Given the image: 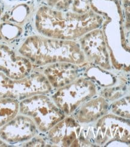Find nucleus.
<instances>
[{
  "instance_id": "obj_1",
  "label": "nucleus",
  "mask_w": 130,
  "mask_h": 147,
  "mask_svg": "<svg viewBox=\"0 0 130 147\" xmlns=\"http://www.w3.org/2000/svg\"><path fill=\"white\" fill-rule=\"evenodd\" d=\"M103 21L102 16L92 10L80 14L43 5L36 12L34 25L37 32L43 36L75 40L92 30L100 28Z\"/></svg>"
},
{
  "instance_id": "obj_2",
  "label": "nucleus",
  "mask_w": 130,
  "mask_h": 147,
  "mask_svg": "<svg viewBox=\"0 0 130 147\" xmlns=\"http://www.w3.org/2000/svg\"><path fill=\"white\" fill-rule=\"evenodd\" d=\"M18 51L33 65L42 66L60 62L78 66L87 61L79 44L76 41L51 38L42 35L28 37Z\"/></svg>"
},
{
  "instance_id": "obj_3",
  "label": "nucleus",
  "mask_w": 130,
  "mask_h": 147,
  "mask_svg": "<svg viewBox=\"0 0 130 147\" xmlns=\"http://www.w3.org/2000/svg\"><path fill=\"white\" fill-rule=\"evenodd\" d=\"M19 113L30 117L42 133L48 132L66 116L53 99L45 94H37L21 100Z\"/></svg>"
},
{
  "instance_id": "obj_4",
  "label": "nucleus",
  "mask_w": 130,
  "mask_h": 147,
  "mask_svg": "<svg viewBox=\"0 0 130 147\" xmlns=\"http://www.w3.org/2000/svg\"><path fill=\"white\" fill-rule=\"evenodd\" d=\"M53 88L42 72H32L22 79L11 78L0 72V99L21 100L37 94H46Z\"/></svg>"
},
{
  "instance_id": "obj_5",
  "label": "nucleus",
  "mask_w": 130,
  "mask_h": 147,
  "mask_svg": "<svg viewBox=\"0 0 130 147\" xmlns=\"http://www.w3.org/2000/svg\"><path fill=\"white\" fill-rule=\"evenodd\" d=\"M96 94V88L94 83L86 78H79L58 89L52 99L65 115H70Z\"/></svg>"
},
{
  "instance_id": "obj_6",
  "label": "nucleus",
  "mask_w": 130,
  "mask_h": 147,
  "mask_svg": "<svg viewBox=\"0 0 130 147\" xmlns=\"http://www.w3.org/2000/svg\"><path fill=\"white\" fill-rule=\"evenodd\" d=\"M51 143L60 146H79L86 139L82 127L73 116L65 117L48 131Z\"/></svg>"
},
{
  "instance_id": "obj_7",
  "label": "nucleus",
  "mask_w": 130,
  "mask_h": 147,
  "mask_svg": "<svg viewBox=\"0 0 130 147\" xmlns=\"http://www.w3.org/2000/svg\"><path fill=\"white\" fill-rule=\"evenodd\" d=\"M38 131V127L32 119L18 113L0 128V138L7 144H23L35 137Z\"/></svg>"
},
{
  "instance_id": "obj_8",
  "label": "nucleus",
  "mask_w": 130,
  "mask_h": 147,
  "mask_svg": "<svg viewBox=\"0 0 130 147\" xmlns=\"http://www.w3.org/2000/svg\"><path fill=\"white\" fill-rule=\"evenodd\" d=\"M79 45L86 60L110 68V59L107 45L102 30L99 28L89 32L79 39Z\"/></svg>"
},
{
  "instance_id": "obj_9",
  "label": "nucleus",
  "mask_w": 130,
  "mask_h": 147,
  "mask_svg": "<svg viewBox=\"0 0 130 147\" xmlns=\"http://www.w3.org/2000/svg\"><path fill=\"white\" fill-rule=\"evenodd\" d=\"M33 65L28 59L0 43V72L11 78L22 79L33 72Z\"/></svg>"
},
{
  "instance_id": "obj_10",
  "label": "nucleus",
  "mask_w": 130,
  "mask_h": 147,
  "mask_svg": "<svg viewBox=\"0 0 130 147\" xmlns=\"http://www.w3.org/2000/svg\"><path fill=\"white\" fill-rule=\"evenodd\" d=\"M44 66L42 72L53 88L59 89L71 83L78 78V65L60 62Z\"/></svg>"
},
{
  "instance_id": "obj_11",
  "label": "nucleus",
  "mask_w": 130,
  "mask_h": 147,
  "mask_svg": "<svg viewBox=\"0 0 130 147\" xmlns=\"http://www.w3.org/2000/svg\"><path fill=\"white\" fill-rule=\"evenodd\" d=\"M108 105L102 98L88 100L74 112L73 117L79 124H89L101 118L107 112Z\"/></svg>"
},
{
  "instance_id": "obj_12",
  "label": "nucleus",
  "mask_w": 130,
  "mask_h": 147,
  "mask_svg": "<svg viewBox=\"0 0 130 147\" xmlns=\"http://www.w3.org/2000/svg\"><path fill=\"white\" fill-rule=\"evenodd\" d=\"M20 102L13 98L0 99V128L19 113Z\"/></svg>"
},
{
  "instance_id": "obj_13",
  "label": "nucleus",
  "mask_w": 130,
  "mask_h": 147,
  "mask_svg": "<svg viewBox=\"0 0 130 147\" xmlns=\"http://www.w3.org/2000/svg\"><path fill=\"white\" fill-rule=\"evenodd\" d=\"M0 33L3 39L12 40L18 38L22 33V28L18 25L5 22L0 24Z\"/></svg>"
},
{
  "instance_id": "obj_14",
  "label": "nucleus",
  "mask_w": 130,
  "mask_h": 147,
  "mask_svg": "<svg viewBox=\"0 0 130 147\" xmlns=\"http://www.w3.org/2000/svg\"><path fill=\"white\" fill-rule=\"evenodd\" d=\"M71 10L77 13H88L91 10V0H73Z\"/></svg>"
},
{
  "instance_id": "obj_15",
  "label": "nucleus",
  "mask_w": 130,
  "mask_h": 147,
  "mask_svg": "<svg viewBox=\"0 0 130 147\" xmlns=\"http://www.w3.org/2000/svg\"><path fill=\"white\" fill-rule=\"evenodd\" d=\"M73 0H46L47 6L60 11H68L71 9Z\"/></svg>"
},
{
  "instance_id": "obj_16",
  "label": "nucleus",
  "mask_w": 130,
  "mask_h": 147,
  "mask_svg": "<svg viewBox=\"0 0 130 147\" xmlns=\"http://www.w3.org/2000/svg\"><path fill=\"white\" fill-rule=\"evenodd\" d=\"M122 5L125 11L126 26L130 27V0H122Z\"/></svg>"
},
{
  "instance_id": "obj_17",
  "label": "nucleus",
  "mask_w": 130,
  "mask_h": 147,
  "mask_svg": "<svg viewBox=\"0 0 130 147\" xmlns=\"http://www.w3.org/2000/svg\"><path fill=\"white\" fill-rule=\"evenodd\" d=\"M22 144L23 146H43L45 145V143L42 139L35 136L32 139L29 140L28 141L24 142Z\"/></svg>"
},
{
  "instance_id": "obj_18",
  "label": "nucleus",
  "mask_w": 130,
  "mask_h": 147,
  "mask_svg": "<svg viewBox=\"0 0 130 147\" xmlns=\"http://www.w3.org/2000/svg\"><path fill=\"white\" fill-rule=\"evenodd\" d=\"M8 144L6 143L5 141H4L3 140H2L1 138H0V146H7Z\"/></svg>"
},
{
  "instance_id": "obj_19",
  "label": "nucleus",
  "mask_w": 130,
  "mask_h": 147,
  "mask_svg": "<svg viewBox=\"0 0 130 147\" xmlns=\"http://www.w3.org/2000/svg\"><path fill=\"white\" fill-rule=\"evenodd\" d=\"M9 1L11 2H21V1H28V0H8Z\"/></svg>"
},
{
  "instance_id": "obj_20",
  "label": "nucleus",
  "mask_w": 130,
  "mask_h": 147,
  "mask_svg": "<svg viewBox=\"0 0 130 147\" xmlns=\"http://www.w3.org/2000/svg\"><path fill=\"white\" fill-rule=\"evenodd\" d=\"M1 14H2V9H1V5H0V17H1Z\"/></svg>"
},
{
  "instance_id": "obj_21",
  "label": "nucleus",
  "mask_w": 130,
  "mask_h": 147,
  "mask_svg": "<svg viewBox=\"0 0 130 147\" xmlns=\"http://www.w3.org/2000/svg\"><path fill=\"white\" fill-rule=\"evenodd\" d=\"M3 39V37H2V36H1V33H0V42H1V40Z\"/></svg>"
}]
</instances>
